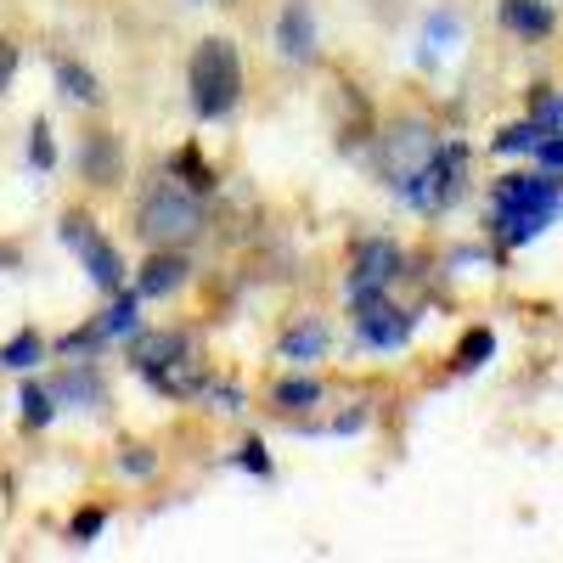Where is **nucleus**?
<instances>
[{
	"instance_id": "7ed1b4c3",
	"label": "nucleus",
	"mask_w": 563,
	"mask_h": 563,
	"mask_svg": "<svg viewBox=\"0 0 563 563\" xmlns=\"http://www.w3.org/2000/svg\"><path fill=\"white\" fill-rule=\"evenodd\" d=\"M558 203H563L558 180H547V175H507L501 192H496V220L507 225L512 243H530L536 231L558 214Z\"/></svg>"
},
{
	"instance_id": "6ab92c4d",
	"label": "nucleus",
	"mask_w": 563,
	"mask_h": 563,
	"mask_svg": "<svg viewBox=\"0 0 563 563\" xmlns=\"http://www.w3.org/2000/svg\"><path fill=\"white\" fill-rule=\"evenodd\" d=\"M276 400H282V406H310V400H321V384L288 378V384H276Z\"/></svg>"
},
{
	"instance_id": "4be33fe9",
	"label": "nucleus",
	"mask_w": 563,
	"mask_h": 563,
	"mask_svg": "<svg viewBox=\"0 0 563 563\" xmlns=\"http://www.w3.org/2000/svg\"><path fill=\"white\" fill-rule=\"evenodd\" d=\"M102 525H108V512H102V507H85V512H79V519H74V536L85 541V536H97Z\"/></svg>"
},
{
	"instance_id": "5701e85b",
	"label": "nucleus",
	"mask_w": 563,
	"mask_h": 563,
	"mask_svg": "<svg viewBox=\"0 0 563 563\" xmlns=\"http://www.w3.org/2000/svg\"><path fill=\"white\" fill-rule=\"evenodd\" d=\"M12 74H18V45H12V40H0V90L12 85Z\"/></svg>"
},
{
	"instance_id": "f8f14e48",
	"label": "nucleus",
	"mask_w": 563,
	"mask_h": 563,
	"mask_svg": "<svg viewBox=\"0 0 563 563\" xmlns=\"http://www.w3.org/2000/svg\"><path fill=\"white\" fill-rule=\"evenodd\" d=\"M130 355H135V366L147 372V378H158L164 366H175V361L186 355V339H180V333H141V339L130 344Z\"/></svg>"
},
{
	"instance_id": "423d86ee",
	"label": "nucleus",
	"mask_w": 563,
	"mask_h": 563,
	"mask_svg": "<svg viewBox=\"0 0 563 563\" xmlns=\"http://www.w3.org/2000/svg\"><path fill=\"white\" fill-rule=\"evenodd\" d=\"M456 186H462V147L434 153L429 164H422V175H417V180H406L400 192H406L411 203H422V209H440V203H451V198H456Z\"/></svg>"
},
{
	"instance_id": "0eeeda50",
	"label": "nucleus",
	"mask_w": 563,
	"mask_h": 563,
	"mask_svg": "<svg viewBox=\"0 0 563 563\" xmlns=\"http://www.w3.org/2000/svg\"><path fill=\"white\" fill-rule=\"evenodd\" d=\"M276 45H282V57H288V63H310V57H316V23H310L305 0L282 7V18H276Z\"/></svg>"
},
{
	"instance_id": "ddd939ff",
	"label": "nucleus",
	"mask_w": 563,
	"mask_h": 563,
	"mask_svg": "<svg viewBox=\"0 0 563 563\" xmlns=\"http://www.w3.org/2000/svg\"><path fill=\"white\" fill-rule=\"evenodd\" d=\"M501 23L541 40V34H552V7L547 0H501Z\"/></svg>"
},
{
	"instance_id": "f3484780",
	"label": "nucleus",
	"mask_w": 563,
	"mask_h": 563,
	"mask_svg": "<svg viewBox=\"0 0 563 563\" xmlns=\"http://www.w3.org/2000/svg\"><path fill=\"white\" fill-rule=\"evenodd\" d=\"M175 175H186V180H192V186H198V192H203V186H209V180H214V175H209V164H203V153H198V147H180V153H175Z\"/></svg>"
},
{
	"instance_id": "aec40b11",
	"label": "nucleus",
	"mask_w": 563,
	"mask_h": 563,
	"mask_svg": "<svg viewBox=\"0 0 563 563\" xmlns=\"http://www.w3.org/2000/svg\"><path fill=\"white\" fill-rule=\"evenodd\" d=\"M34 355H40V339L34 333H23V339H12L7 350H0V361H7V366H34Z\"/></svg>"
},
{
	"instance_id": "b1692460",
	"label": "nucleus",
	"mask_w": 563,
	"mask_h": 563,
	"mask_svg": "<svg viewBox=\"0 0 563 563\" xmlns=\"http://www.w3.org/2000/svg\"><path fill=\"white\" fill-rule=\"evenodd\" d=\"M536 153H541L552 169H563V141H536Z\"/></svg>"
},
{
	"instance_id": "4468645a",
	"label": "nucleus",
	"mask_w": 563,
	"mask_h": 563,
	"mask_svg": "<svg viewBox=\"0 0 563 563\" xmlns=\"http://www.w3.org/2000/svg\"><path fill=\"white\" fill-rule=\"evenodd\" d=\"M490 350H496V333L490 327H474V333L462 339V350H456V372H479L490 361Z\"/></svg>"
},
{
	"instance_id": "a878e982",
	"label": "nucleus",
	"mask_w": 563,
	"mask_h": 563,
	"mask_svg": "<svg viewBox=\"0 0 563 563\" xmlns=\"http://www.w3.org/2000/svg\"><path fill=\"white\" fill-rule=\"evenodd\" d=\"M124 467H130V474H147L153 456H147V451H130V456H124Z\"/></svg>"
},
{
	"instance_id": "393cba45",
	"label": "nucleus",
	"mask_w": 563,
	"mask_h": 563,
	"mask_svg": "<svg viewBox=\"0 0 563 563\" xmlns=\"http://www.w3.org/2000/svg\"><path fill=\"white\" fill-rule=\"evenodd\" d=\"M34 164H52V141H45V124H34Z\"/></svg>"
},
{
	"instance_id": "6e6552de",
	"label": "nucleus",
	"mask_w": 563,
	"mask_h": 563,
	"mask_svg": "<svg viewBox=\"0 0 563 563\" xmlns=\"http://www.w3.org/2000/svg\"><path fill=\"white\" fill-rule=\"evenodd\" d=\"M186 254H175V249H158L147 265H141V276H135V299H164V294H175L180 282H186Z\"/></svg>"
},
{
	"instance_id": "f257e3e1",
	"label": "nucleus",
	"mask_w": 563,
	"mask_h": 563,
	"mask_svg": "<svg viewBox=\"0 0 563 563\" xmlns=\"http://www.w3.org/2000/svg\"><path fill=\"white\" fill-rule=\"evenodd\" d=\"M203 225H209V214H203L198 186L192 192H186V186H153L147 203H141V214H135V231L153 249H186Z\"/></svg>"
},
{
	"instance_id": "f03ea898",
	"label": "nucleus",
	"mask_w": 563,
	"mask_h": 563,
	"mask_svg": "<svg viewBox=\"0 0 563 563\" xmlns=\"http://www.w3.org/2000/svg\"><path fill=\"white\" fill-rule=\"evenodd\" d=\"M192 102L203 119H220L238 108L243 97V63H238V45L231 40H203L198 52H192Z\"/></svg>"
},
{
	"instance_id": "bb28decb",
	"label": "nucleus",
	"mask_w": 563,
	"mask_h": 563,
	"mask_svg": "<svg viewBox=\"0 0 563 563\" xmlns=\"http://www.w3.org/2000/svg\"><path fill=\"white\" fill-rule=\"evenodd\" d=\"M0 265H12V249H0Z\"/></svg>"
},
{
	"instance_id": "412c9836",
	"label": "nucleus",
	"mask_w": 563,
	"mask_h": 563,
	"mask_svg": "<svg viewBox=\"0 0 563 563\" xmlns=\"http://www.w3.org/2000/svg\"><path fill=\"white\" fill-rule=\"evenodd\" d=\"M23 406H29V422H34V429H40L45 417H52V406H45V389H40V384H29V389H23Z\"/></svg>"
},
{
	"instance_id": "39448f33",
	"label": "nucleus",
	"mask_w": 563,
	"mask_h": 563,
	"mask_svg": "<svg viewBox=\"0 0 563 563\" xmlns=\"http://www.w3.org/2000/svg\"><path fill=\"white\" fill-rule=\"evenodd\" d=\"M355 327H361V339H366V344H384V350H395V344L411 339V316L395 310V305L384 299V288L355 294Z\"/></svg>"
},
{
	"instance_id": "1a4fd4ad",
	"label": "nucleus",
	"mask_w": 563,
	"mask_h": 563,
	"mask_svg": "<svg viewBox=\"0 0 563 563\" xmlns=\"http://www.w3.org/2000/svg\"><path fill=\"white\" fill-rule=\"evenodd\" d=\"M68 238L85 249V265H90V276H97V288H119V282H124V265H119V254H113V243H102V238H90V231H85V220L74 214L68 220Z\"/></svg>"
},
{
	"instance_id": "a211bd4d",
	"label": "nucleus",
	"mask_w": 563,
	"mask_h": 563,
	"mask_svg": "<svg viewBox=\"0 0 563 563\" xmlns=\"http://www.w3.org/2000/svg\"><path fill=\"white\" fill-rule=\"evenodd\" d=\"M536 141H541V124H512V130L496 135V153H525V147H536Z\"/></svg>"
},
{
	"instance_id": "dca6fc26",
	"label": "nucleus",
	"mask_w": 563,
	"mask_h": 563,
	"mask_svg": "<svg viewBox=\"0 0 563 563\" xmlns=\"http://www.w3.org/2000/svg\"><path fill=\"white\" fill-rule=\"evenodd\" d=\"M57 79L68 85V97H79V102H97L102 90H97V79H90L79 63H57Z\"/></svg>"
},
{
	"instance_id": "2eb2a0df",
	"label": "nucleus",
	"mask_w": 563,
	"mask_h": 563,
	"mask_svg": "<svg viewBox=\"0 0 563 563\" xmlns=\"http://www.w3.org/2000/svg\"><path fill=\"white\" fill-rule=\"evenodd\" d=\"M327 350V327H299V333L282 339V355H294V361H310Z\"/></svg>"
},
{
	"instance_id": "9b49d317",
	"label": "nucleus",
	"mask_w": 563,
	"mask_h": 563,
	"mask_svg": "<svg viewBox=\"0 0 563 563\" xmlns=\"http://www.w3.org/2000/svg\"><path fill=\"white\" fill-rule=\"evenodd\" d=\"M79 169H85V180H97V186H113L119 175H124V153H119V141L102 130V135H90L85 141V153H79Z\"/></svg>"
},
{
	"instance_id": "20e7f679",
	"label": "nucleus",
	"mask_w": 563,
	"mask_h": 563,
	"mask_svg": "<svg viewBox=\"0 0 563 563\" xmlns=\"http://www.w3.org/2000/svg\"><path fill=\"white\" fill-rule=\"evenodd\" d=\"M434 153H440V141H434V130L422 124V119H395V124L384 130V141H378V164H384V175H389L395 186L417 180L422 164H429Z\"/></svg>"
},
{
	"instance_id": "9d476101",
	"label": "nucleus",
	"mask_w": 563,
	"mask_h": 563,
	"mask_svg": "<svg viewBox=\"0 0 563 563\" xmlns=\"http://www.w3.org/2000/svg\"><path fill=\"white\" fill-rule=\"evenodd\" d=\"M400 276V249L395 243H366L361 260H355V294H372V288H389Z\"/></svg>"
}]
</instances>
